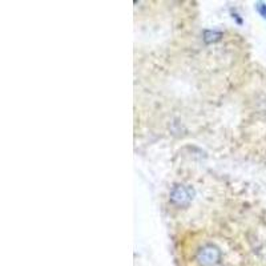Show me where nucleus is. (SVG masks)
I'll return each instance as SVG.
<instances>
[{
    "label": "nucleus",
    "mask_w": 266,
    "mask_h": 266,
    "mask_svg": "<svg viewBox=\"0 0 266 266\" xmlns=\"http://www.w3.org/2000/svg\"><path fill=\"white\" fill-rule=\"evenodd\" d=\"M221 251L213 244H207L196 253V261L200 266H215L220 263Z\"/></svg>",
    "instance_id": "1"
},
{
    "label": "nucleus",
    "mask_w": 266,
    "mask_h": 266,
    "mask_svg": "<svg viewBox=\"0 0 266 266\" xmlns=\"http://www.w3.org/2000/svg\"><path fill=\"white\" fill-rule=\"evenodd\" d=\"M193 191L185 185H175L171 191V203L179 208H187L192 203Z\"/></svg>",
    "instance_id": "2"
},
{
    "label": "nucleus",
    "mask_w": 266,
    "mask_h": 266,
    "mask_svg": "<svg viewBox=\"0 0 266 266\" xmlns=\"http://www.w3.org/2000/svg\"><path fill=\"white\" fill-rule=\"evenodd\" d=\"M223 37V32L216 31V29H205L204 31V41L207 44H212L219 41Z\"/></svg>",
    "instance_id": "3"
},
{
    "label": "nucleus",
    "mask_w": 266,
    "mask_h": 266,
    "mask_svg": "<svg viewBox=\"0 0 266 266\" xmlns=\"http://www.w3.org/2000/svg\"><path fill=\"white\" fill-rule=\"evenodd\" d=\"M256 9H257L260 15L266 20V3H264V1H257V3H256Z\"/></svg>",
    "instance_id": "4"
}]
</instances>
